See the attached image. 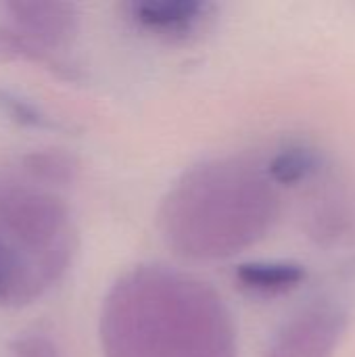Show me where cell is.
Masks as SVG:
<instances>
[{"instance_id":"obj_1","label":"cell","mask_w":355,"mask_h":357,"mask_svg":"<svg viewBox=\"0 0 355 357\" xmlns=\"http://www.w3.org/2000/svg\"><path fill=\"white\" fill-rule=\"evenodd\" d=\"M105 357H236L234 328L203 282L140 266L123 274L100 310Z\"/></svg>"},{"instance_id":"obj_2","label":"cell","mask_w":355,"mask_h":357,"mask_svg":"<svg viewBox=\"0 0 355 357\" xmlns=\"http://www.w3.org/2000/svg\"><path fill=\"white\" fill-rule=\"evenodd\" d=\"M272 178L243 161L192 169L167 195L163 232L188 257H228L266 236L276 218Z\"/></svg>"},{"instance_id":"obj_3","label":"cell","mask_w":355,"mask_h":357,"mask_svg":"<svg viewBox=\"0 0 355 357\" xmlns=\"http://www.w3.org/2000/svg\"><path fill=\"white\" fill-rule=\"evenodd\" d=\"M0 230L61 276L75 255L67 203L48 188L0 174Z\"/></svg>"},{"instance_id":"obj_4","label":"cell","mask_w":355,"mask_h":357,"mask_svg":"<svg viewBox=\"0 0 355 357\" xmlns=\"http://www.w3.org/2000/svg\"><path fill=\"white\" fill-rule=\"evenodd\" d=\"M63 276L0 230V305L23 307L40 299Z\"/></svg>"},{"instance_id":"obj_5","label":"cell","mask_w":355,"mask_h":357,"mask_svg":"<svg viewBox=\"0 0 355 357\" xmlns=\"http://www.w3.org/2000/svg\"><path fill=\"white\" fill-rule=\"evenodd\" d=\"M343 324L345 316L333 305L305 310L278 333L268 357H331Z\"/></svg>"},{"instance_id":"obj_6","label":"cell","mask_w":355,"mask_h":357,"mask_svg":"<svg viewBox=\"0 0 355 357\" xmlns=\"http://www.w3.org/2000/svg\"><path fill=\"white\" fill-rule=\"evenodd\" d=\"M4 10L19 31L46 48H59L75 36L77 8L69 2L54 0H13Z\"/></svg>"},{"instance_id":"obj_7","label":"cell","mask_w":355,"mask_h":357,"mask_svg":"<svg viewBox=\"0 0 355 357\" xmlns=\"http://www.w3.org/2000/svg\"><path fill=\"white\" fill-rule=\"evenodd\" d=\"M126 10L142 29L169 40H182L209 19L211 4L192 0H146L130 2Z\"/></svg>"},{"instance_id":"obj_8","label":"cell","mask_w":355,"mask_h":357,"mask_svg":"<svg viewBox=\"0 0 355 357\" xmlns=\"http://www.w3.org/2000/svg\"><path fill=\"white\" fill-rule=\"evenodd\" d=\"M19 169L36 186H69L77 176V159L65 149H31L19 157Z\"/></svg>"},{"instance_id":"obj_9","label":"cell","mask_w":355,"mask_h":357,"mask_svg":"<svg viewBox=\"0 0 355 357\" xmlns=\"http://www.w3.org/2000/svg\"><path fill=\"white\" fill-rule=\"evenodd\" d=\"M236 278L243 289L255 295H280L297 289L305 278L301 266L295 264H247L241 266Z\"/></svg>"},{"instance_id":"obj_10","label":"cell","mask_w":355,"mask_h":357,"mask_svg":"<svg viewBox=\"0 0 355 357\" xmlns=\"http://www.w3.org/2000/svg\"><path fill=\"white\" fill-rule=\"evenodd\" d=\"M0 59H23V61L40 63L63 75L69 71L67 63L52 48L42 46L40 42L19 31L15 25H6V23H0Z\"/></svg>"},{"instance_id":"obj_11","label":"cell","mask_w":355,"mask_h":357,"mask_svg":"<svg viewBox=\"0 0 355 357\" xmlns=\"http://www.w3.org/2000/svg\"><path fill=\"white\" fill-rule=\"evenodd\" d=\"M0 113L25 128H38V130L59 128V121L52 115H48L42 107H38L31 98L2 86H0Z\"/></svg>"},{"instance_id":"obj_12","label":"cell","mask_w":355,"mask_h":357,"mask_svg":"<svg viewBox=\"0 0 355 357\" xmlns=\"http://www.w3.org/2000/svg\"><path fill=\"white\" fill-rule=\"evenodd\" d=\"M316 167V155L308 149H289L274 157L268 165V176L278 184H295L305 180Z\"/></svg>"},{"instance_id":"obj_13","label":"cell","mask_w":355,"mask_h":357,"mask_svg":"<svg viewBox=\"0 0 355 357\" xmlns=\"http://www.w3.org/2000/svg\"><path fill=\"white\" fill-rule=\"evenodd\" d=\"M13 357H61L56 343L42 333H23L10 343Z\"/></svg>"}]
</instances>
